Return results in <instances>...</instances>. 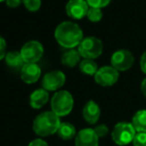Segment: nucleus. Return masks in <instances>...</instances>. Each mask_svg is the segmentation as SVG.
<instances>
[{
  "label": "nucleus",
  "mask_w": 146,
  "mask_h": 146,
  "mask_svg": "<svg viewBox=\"0 0 146 146\" xmlns=\"http://www.w3.org/2000/svg\"><path fill=\"white\" fill-rule=\"evenodd\" d=\"M55 38L60 46L71 50L75 47H79L84 39V34L77 23L64 21L57 26L55 30Z\"/></svg>",
  "instance_id": "1"
},
{
  "label": "nucleus",
  "mask_w": 146,
  "mask_h": 146,
  "mask_svg": "<svg viewBox=\"0 0 146 146\" xmlns=\"http://www.w3.org/2000/svg\"><path fill=\"white\" fill-rule=\"evenodd\" d=\"M61 120L56 113L49 110L38 114L33 121V131L40 137H46L57 133Z\"/></svg>",
  "instance_id": "2"
},
{
  "label": "nucleus",
  "mask_w": 146,
  "mask_h": 146,
  "mask_svg": "<svg viewBox=\"0 0 146 146\" xmlns=\"http://www.w3.org/2000/svg\"><path fill=\"white\" fill-rule=\"evenodd\" d=\"M74 98L68 90H58L51 98V110L59 117L67 116L73 110Z\"/></svg>",
  "instance_id": "3"
},
{
  "label": "nucleus",
  "mask_w": 146,
  "mask_h": 146,
  "mask_svg": "<svg viewBox=\"0 0 146 146\" xmlns=\"http://www.w3.org/2000/svg\"><path fill=\"white\" fill-rule=\"evenodd\" d=\"M136 133V130L131 123L118 122L112 129L111 138L115 144L119 146H124L132 142Z\"/></svg>",
  "instance_id": "4"
},
{
  "label": "nucleus",
  "mask_w": 146,
  "mask_h": 146,
  "mask_svg": "<svg viewBox=\"0 0 146 146\" xmlns=\"http://www.w3.org/2000/svg\"><path fill=\"white\" fill-rule=\"evenodd\" d=\"M102 49H104V46H102V41L92 36L84 38L78 47L80 55L84 59L90 60H94L100 57L102 53Z\"/></svg>",
  "instance_id": "5"
},
{
  "label": "nucleus",
  "mask_w": 146,
  "mask_h": 146,
  "mask_svg": "<svg viewBox=\"0 0 146 146\" xmlns=\"http://www.w3.org/2000/svg\"><path fill=\"white\" fill-rule=\"evenodd\" d=\"M25 64H37L44 54V47L38 41H29L22 46L20 50Z\"/></svg>",
  "instance_id": "6"
},
{
  "label": "nucleus",
  "mask_w": 146,
  "mask_h": 146,
  "mask_svg": "<svg viewBox=\"0 0 146 146\" xmlns=\"http://www.w3.org/2000/svg\"><path fill=\"white\" fill-rule=\"evenodd\" d=\"M134 63V57L131 52L127 50H118L112 54L110 64L118 72H125L132 67Z\"/></svg>",
  "instance_id": "7"
},
{
  "label": "nucleus",
  "mask_w": 146,
  "mask_h": 146,
  "mask_svg": "<svg viewBox=\"0 0 146 146\" xmlns=\"http://www.w3.org/2000/svg\"><path fill=\"white\" fill-rule=\"evenodd\" d=\"M119 73L111 66H104L98 69L94 75V81L102 87H110L118 81Z\"/></svg>",
  "instance_id": "8"
},
{
  "label": "nucleus",
  "mask_w": 146,
  "mask_h": 146,
  "mask_svg": "<svg viewBox=\"0 0 146 146\" xmlns=\"http://www.w3.org/2000/svg\"><path fill=\"white\" fill-rule=\"evenodd\" d=\"M66 83V76L62 71H51L43 77L42 87L47 92H58Z\"/></svg>",
  "instance_id": "9"
},
{
  "label": "nucleus",
  "mask_w": 146,
  "mask_h": 146,
  "mask_svg": "<svg viewBox=\"0 0 146 146\" xmlns=\"http://www.w3.org/2000/svg\"><path fill=\"white\" fill-rule=\"evenodd\" d=\"M90 6L86 0H70L66 5V12L69 17L80 20L87 16Z\"/></svg>",
  "instance_id": "10"
},
{
  "label": "nucleus",
  "mask_w": 146,
  "mask_h": 146,
  "mask_svg": "<svg viewBox=\"0 0 146 146\" xmlns=\"http://www.w3.org/2000/svg\"><path fill=\"white\" fill-rule=\"evenodd\" d=\"M98 137L94 128H84L75 137L76 146H98Z\"/></svg>",
  "instance_id": "11"
},
{
  "label": "nucleus",
  "mask_w": 146,
  "mask_h": 146,
  "mask_svg": "<svg viewBox=\"0 0 146 146\" xmlns=\"http://www.w3.org/2000/svg\"><path fill=\"white\" fill-rule=\"evenodd\" d=\"M41 74H42L41 68L37 64H25L20 71V77L25 84L32 85L38 82Z\"/></svg>",
  "instance_id": "12"
},
{
  "label": "nucleus",
  "mask_w": 146,
  "mask_h": 146,
  "mask_svg": "<svg viewBox=\"0 0 146 146\" xmlns=\"http://www.w3.org/2000/svg\"><path fill=\"white\" fill-rule=\"evenodd\" d=\"M100 116V108L94 100H88L83 108V117L90 124H96Z\"/></svg>",
  "instance_id": "13"
},
{
  "label": "nucleus",
  "mask_w": 146,
  "mask_h": 146,
  "mask_svg": "<svg viewBox=\"0 0 146 146\" xmlns=\"http://www.w3.org/2000/svg\"><path fill=\"white\" fill-rule=\"evenodd\" d=\"M49 100V92L44 88H37L30 94V106L34 110L42 108Z\"/></svg>",
  "instance_id": "14"
},
{
  "label": "nucleus",
  "mask_w": 146,
  "mask_h": 146,
  "mask_svg": "<svg viewBox=\"0 0 146 146\" xmlns=\"http://www.w3.org/2000/svg\"><path fill=\"white\" fill-rule=\"evenodd\" d=\"M4 60H5V63L8 66V68L14 70V71H21L22 68L25 65V62H24L21 54H20V51L19 52L18 51L8 52Z\"/></svg>",
  "instance_id": "15"
},
{
  "label": "nucleus",
  "mask_w": 146,
  "mask_h": 146,
  "mask_svg": "<svg viewBox=\"0 0 146 146\" xmlns=\"http://www.w3.org/2000/svg\"><path fill=\"white\" fill-rule=\"evenodd\" d=\"M81 55H80L79 51L75 50V49H71V50L67 51L64 53L62 56V64L68 68H74L80 63H81Z\"/></svg>",
  "instance_id": "16"
},
{
  "label": "nucleus",
  "mask_w": 146,
  "mask_h": 146,
  "mask_svg": "<svg viewBox=\"0 0 146 146\" xmlns=\"http://www.w3.org/2000/svg\"><path fill=\"white\" fill-rule=\"evenodd\" d=\"M57 134L63 140H71L77 135L76 127L70 122H61Z\"/></svg>",
  "instance_id": "17"
},
{
  "label": "nucleus",
  "mask_w": 146,
  "mask_h": 146,
  "mask_svg": "<svg viewBox=\"0 0 146 146\" xmlns=\"http://www.w3.org/2000/svg\"><path fill=\"white\" fill-rule=\"evenodd\" d=\"M136 132H146V110H141L135 112L132 117V122Z\"/></svg>",
  "instance_id": "18"
},
{
  "label": "nucleus",
  "mask_w": 146,
  "mask_h": 146,
  "mask_svg": "<svg viewBox=\"0 0 146 146\" xmlns=\"http://www.w3.org/2000/svg\"><path fill=\"white\" fill-rule=\"evenodd\" d=\"M80 71L83 74L87 76H94L96 74V72L98 71V68L96 63L94 60H90V59H84L83 61H81L79 65Z\"/></svg>",
  "instance_id": "19"
},
{
  "label": "nucleus",
  "mask_w": 146,
  "mask_h": 146,
  "mask_svg": "<svg viewBox=\"0 0 146 146\" xmlns=\"http://www.w3.org/2000/svg\"><path fill=\"white\" fill-rule=\"evenodd\" d=\"M87 17L90 21L96 23V22H100L102 18V11L100 8H92L90 7L87 14Z\"/></svg>",
  "instance_id": "20"
},
{
  "label": "nucleus",
  "mask_w": 146,
  "mask_h": 146,
  "mask_svg": "<svg viewBox=\"0 0 146 146\" xmlns=\"http://www.w3.org/2000/svg\"><path fill=\"white\" fill-rule=\"evenodd\" d=\"M24 7L30 12H36L41 8L42 0H22Z\"/></svg>",
  "instance_id": "21"
},
{
  "label": "nucleus",
  "mask_w": 146,
  "mask_h": 146,
  "mask_svg": "<svg viewBox=\"0 0 146 146\" xmlns=\"http://www.w3.org/2000/svg\"><path fill=\"white\" fill-rule=\"evenodd\" d=\"M86 1H87V3L88 4L90 7L102 9V8L108 6L111 0H86Z\"/></svg>",
  "instance_id": "22"
},
{
  "label": "nucleus",
  "mask_w": 146,
  "mask_h": 146,
  "mask_svg": "<svg viewBox=\"0 0 146 146\" xmlns=\"http://www.w3.org/2000/svg\"><path fill=\"white\" fill-rule=\"evenodd\" d=\"M132 143L134 146H146V132H137Z\"/></svg>",
  "instance_id": "23"
},
{
  "label": "nucleus",
  "mask_w": 146,
  "mask_h": 146,
  "mask_svg": "<svg viewBox=\"0 0 146 146\" xmlns=\"http://www.w3.org/2000/svg\"><path fill=\"white\" fill-rule=\"evenodd\" d=\"M94 130L98 138H102L108 133V127L106 124H98V126L94 127Z\"/></svg>",
  "instance_id": "24"
},
{
  "label": "nucleus",
  "mask_w": 146,
  "mask_h": 146,
  "mask_svg": "<svg viewBox=\"0 0 146 146\" xmlns=\"http://www.w3.org/2000/svg\"><path fill=\"white\" fill-rule=\"evenodd\" d=\"M6 48H7V44H6L5 39L2 36H0V61L3 60L6 56Z\"/></svg>",
  "instance_id": "25"
},
{
  "label": "nucleus",
  "mask_w": 146,
  "mask_h": 146,
  "mask_svg": "<svg viewBox=\"0 0 146 146\" xmlns=\"http://www.w3.org/2000/svg\"><path fill=\"white\" fill-rule=\"evenodd\" d=\"M28 146H49L48 143L42 138H37L32 140L31 142L28 144Z\"/></svg>",
  "instance_id": "26"
},
{
  "label": "nucleus",
  "mask_w": 146,
  "mask_h": 146,
  "mask_svg": "<svg viewBox=\"0 0 146 146\" xmlns=\"http://www.w3.org/2000/svg\"><path fill=\"white\" fill-rule=\"evenodd\" d=\"M5 3L9 8H17L21 5L22 0H6Z\"/></svg>",
  "instance_id": "27"
},
{
  "label": "nucleus",
  "mask_w": 146,
  "mask_h": 146,
  "mask_svg": "<svg viewBox=\"0 0 146 146\" xmlns=\"http://www.w3.org/2000/svg\"><path fill=\"white\" fill-rule=\"evenodd\" d=\"M140 68H141V71L146 75V52L143 53V55L141 56L140 59Z\"/></svg>",
  "instance_id": "28"
},
{
  "label": "nucleus",
  "mask_w": 146,
  "mask_h": 146,
  "mask_svg": "<svg viewBox=\"0 0 146 146\" xmlns=\"http://www.w3.org/2000/svg\"><path fill=\"white\" fill-rule=\"evenodd\" d=\"M141 92H142L143 96H146V78L142 81V83H141Z\"/></svg>",
  "instance_id": "29"
},
{
  "label": "nucleus",
  "mask_w": 146,
  "mask_h": 146,
  "mask_svg": "<svg viewBox=\"0 0 146 146\" xmlns=\"http://www.w3.org/2000/svg\"><path fill=\"white\" fill-rule=\"evenodd\" d=\"M0 2H6V0H0Z\"/></svg>",
  "instance_id": "30"
}]
</instances>
